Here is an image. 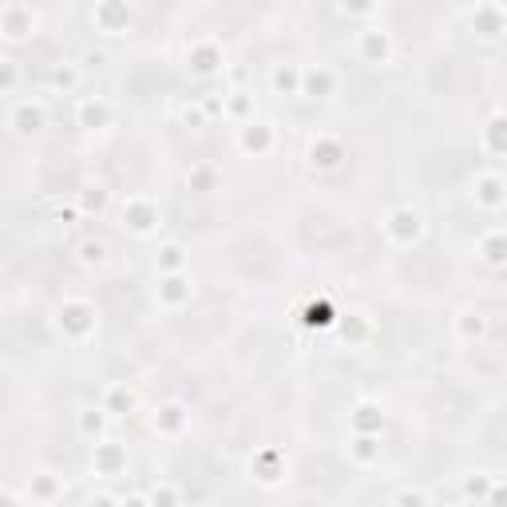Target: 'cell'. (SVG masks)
<instances>
[{
  "label": "cell",
  "mask_w": 507,
  "mask_h": 507,
  "mask_svg": "<svg viewBox=\"0 0 507 507\" xmlns=\"http://www.w3.org/2000/svg\"><path fill=\"white\" fill-rule=\"evenodd\" d=\"M349 456H353V463H361V468L376 463V460H381V436H353Z\"/></svg>",
  "instance_id": "cell-22"
},
{
  "label": "cell",
  "mask_w": 507,
  "mask_h": 507,
  "mask_svg": "<svg viewBox=\"0 0 507 507\" xmlns=\"http://www.w3.org/2000/svg\"><path fill=\"white\" fill-rule=\"evenodd\" d=\"M16 80H20L16 60H0V92H13V88H16Z\"/></svg>",
  "instance_id": "cell-33"
},
{
  "label": "cell",
  "mask_w": 507,
  "mask_h": 507,
  "mask_svg": "<svg viewBox=\"0 0 507 507\" xmlns=\"http://www.w3.org/2000/svg\"><path fill=\"white\" fill-rule=\"evenodd\" d=\"M472 199H476L483 210H500L503 207V175L500 171H483V175H476V182H472Z\"/></svg>",
  "instance_id": "cell-10"
},
{
  "label": "cell",
  "mask_w": 507,
  "mask_h": 507,
  "mask_svg": "<svg viewBox=\"0 0 507 507\" xmlns=\"http://www.w3.org/2000/svg\"><path fill=\"white\" fill-rule=\"evenodd\" d=\"M103 202H107V187L103 182H88V187L80 190V199H75V207H80V214H100L103 210Z\"/></svg>",
  "instance_id": "cell-27"
},
{
  "label": "cell",
  "mask_w": 507,
  "mask_h": 507,
  "mask_svg": "<svg viewBox=\"0 0 507 507\" xmlns=\"http://www.w3.org/2000/svg\"><path fill=\"white\" fill-rule=\"evenodd\" d=\"M107 416L103 408H80V413H75V428H80V436H88V440H95V444H100L103 440V433H107Z\"/></svg>",
  "instance_id": "cell-17"
},
{
  "label": "cell",
  "mask_w": 507,
  "mask_h": 507,
  "mask_svg": "<svg viewBox=\"0 0 507 507\" xmlns=\"http://www.w3.org/2000/svg\"><path fill=\"white\" fill-rule=\"evenodd\" d=\"M393 507H428V495L420 488H401L393 495Z\"/></svg>",
  "instance_id": "cell-31"
},
{
  "label": "cell",
  "mask_w": 507,
  "mask_h": 507,
  "mask_svg": "<svg viewBox=\"0 0 507 507\" xmlns=\"http://www.w3.org/2000/svg\"><path fill=\"white\" fill-rule=\"evenodd\" d=\"M28 495L36 503H56L63 495V476H56V472H36L28 483Z\"/></svg>",
  "instance_id": "cell-15"
},
{
  "label": "cell",
  "mask_w": 507,
  "mask_h": 507,
  "mask_svg": "<svg viewBox=\"0 0 507 507\" xmlns=\"http://www.w3.org/2000/svg\"><path fill=\"white\" fill-rule=\"evenodd\" d=\"M107 123H112V103L107 100H83L80 103V127H88V132H103Z\"/></svg>",
  "instance_id": "cell-18"
},
{
  "label": "cell",
  "mask_w": 507,
  "mask_h": 507,
  "mask_svg": "<svg viewBox=\"0 0 507 507\" xmlns=\"http://www.w3.org/2000/svg\"><path fill=\"white\" fill-rule=\"evenodd\" d=\"M202 112H207V115H222V103L214 100V95H207V100H202Z\"/></svg>",
  "instance_id": "cell-35"
},
{
  "label": "cell",
  "mask_w": 507,
  "mask_h": 507,
  "mask_svg": "<svg viewBox=\"0 0 507 507\" xmlns=\"http://www.w3.org/2000/svg\"><path fill=\"white\" fill-rule=\"evenodd\" d=\"M483 333H488V317H483L480 309H460L456 314V337L460 341H483Z\"/></svg>",
  "instance_id": "cell-19"
},
{
  "label": "cell",
  "mask_w": 507,
  "mask_h": 507,
  "mask_svg": "<svg viewBox=\"0 0 507 507\" xmlns=\"http://www.w3.org/2000/svg\"><path fill=\"white\" fill-rule=\"evenodd\" d=\"M385 239L393 246H413L424 239V214H420L416 207H393L385 214Z\"/></svg>",
  "instance_id": "cell-2"
},
{
  "label": "cell",
  "mask_w": 507,
  "mask_h": 507,
  "mask_svg": "<svg viewBox=\"0 0 507 507\" xmlns=\"http://www.w3.org/2000/svg\"><path fill=\"white\" fill-rule=\"evenodd\" d=\"M75 258H80L83 266H107V242L103 239H83L80 246H75Z\"/></svg>",
  "instance_id": "cell-24"
},
{
  "label": "cell",
  "mask_w": 507,
  "mask_h": 507,
  "mask_svg": "<svg viewBox=\"0 0 507 507\" xmlns=\"http://www.w3.org/2000/svg\"><path fill=\"white\" fill-rule=\"evenodd\" d=\"M341 159H345L341 139H333V135H314V139H309V167H317V171H337Z\"/></svg>",
  "instance_id": "cell-9"
},
{
  "label": "cell",
  "mask_w": 507,
  "mask_h": 507,
  "mask_svg": "<svg viewBox=\"0 0 507 507\" xmlns=\"http://www.w3.org/2000/svg\"><path fill=\"white\" fill-rule=\"evenodd\" d=\"M0 24H5V36L8 40H24L36 32V13L24 5H8V8H0Z\"/></svg>",
  "instance_id": "cell-12"
},
{
  "label": "cell",
  "mask_w": 507,
  "mask_h": 507,
  "mask_svg": "<svg viewBox=\"0 0 507 507\" xmlns=\"http://www.w3.org/2000/svg\"><path fill=\"white\" fill-rule=\"evenodd\" d=\"M0 507H20V503H16V495H8V492H0Z\"/></svg>",
  "instance_id": "cell-37"
},
{
  "label": "cell",
  "mask_w": 507,
  "mask_h": 507,
  "mask_svg": "<svg viewBox=\"0 0 507 507\" xmlns=\"http://www.w3.org/2000/svg\"><path fill=\"white\" fill-rule=\"evenodd\" d=\"M488 507H503V488H500V483L488 492Z\"/></svg>",
  "instance_id": "cell-36"
},
{
  "label": "cell",
  "mask_w": 507,
  "mask_h": 507,
  "mask_svg": "<svg viewBox=\"0 0 507 507\" xmlns=\"http://www.w3.org/2000/svg\"><path fill=\"white\" fill-rule=\"evenodd\" d=\"M187 182H190V190H199V194H210V190H219V167L214 163H190L187 171Z\"/></svg>",
  "instance_id": "cell-20"
},
{
  "label": "cell",
  "mask_w": 507,
  "mask_h": 507,
  "mask_svg": "<svg viewBox=\"0 0 507 507\" xmlns=\"http://www.w3.org/2000/svg\"><path fill=\"white\" fill-rule=\"evenodd\" d=\"M151 424H155L159 436L179 440V436H187V428H190V413H187V405H179V401H163L151 413Z\"/></svg>",
  "instance_id": "cell-5"
},
{
  "label": "cell",
  "mask_w": 507,
  "mask_h": 507,
  "mask_svg": "<svg viewBox=\"0 0 507 507\" xmlns=\"http://www.w3.org/2000/svg\"><path fill=\"white\" fill-rule=\"evenodd\" d=\"M120 507H147V495H123V500H115Z\"/></svg>",
  "instance_id": "cell-34"
},
{
  "label": "cell",
  "mask_w": 507,
  "mask_h": 507,
  "mask_svg": "<svg viewBox=\"0 0 507 507\" xmlns=\"http://www.w3.org/2000/svg\"><path fill=\"white\" fill-rule=\"evenodd\" d=\"M187 250H182L179 242H167L163 250H159L155 258V266H159V274H182V266H187V258H182Z\"/></svg>",
  "instance_id": "cell-25"
},
{
  "label": "cell",
  "mask_w": 507,
  "mask_h": 507,
  "mask_svg": "<svg viewBox=\"0 0 507 507\" xmlns=\"http://www.w3.org/2000/svg\"><path fill=\"white\" fill-rule=\"evenodd\" d=\"M127 468V452L120 444H112V440H100L92 452V472L95 476H120Z\"/></svg>",
  "instance_id": "cell-11"
},
{
  "label": "cell",
  "mask_w": 507,
  "mask_h": 507,
  "mask_svg": "<svg viewBox=\"0 0 507 507\" xmlns=\"http://www.w3.org/2000/svg\"><path fill=\"white\" fill-rule=\"evenodd\" d=\"M357 52L365 63H388V56H393V36L385 28H365V32H357Z\"/></svg>",
  "instance_id": "cell-8"
},
{
  "label": "cell",
  "mask_w": 507,
  "mask_h": 507,
  "mask_svg": "<svg viewBox=\"0 0 507 507\" xmlns=\"http://www.w3.org/2000/svg\"><path fill=\"white\" fill-rule=\"evenodd\" d=\"M8 127H13L16 135H36L40 127H44V103L40 100L13 103V112H8Z\"/></svg>",
  "instance_id": "cell-7"
},
{
  "label": "cell",
  "mask_w": 507,
  "mask_h": 507,
  "mask_svg": "<svg viewBox=\"0 0 507 507\" xmlns=\"http://www.w3.org/2000/svg\"><path fill=\"white\" fill-rule=\"evenodd\" d=\"M135 401H139L135 388H132V385H123V381H115V385H107V388H103L100 408H103L107 416H123V413H132V408H135Z\"/></svg>",
  "instance_id": "cell-14"
},
{
  "label": "cell",
  "mask_w": 507,
  "mask_h": 507,
  "mask_svg": "<svg viewBox=\"0 0 507 507\" xmlns=\"http://www.w3.org/2000/svg\"><path fill=\"white\" fill-rule=\"evenodd\" d=\"M269 83H274L278 95H301V68L297 63H278Z\"/></svg>",
  "instance_id": "cell-21"
},
{
  "label": "cell",
  "mask_w": 507,
  "mask_h": 507,
  "mask_svg": "<svg viewBox=\"0 0 507 507\" xmlns=\"http://www.w3.org/2000/svg\"><path fill=\"white\" fill-rule=\"evenodd\" d=\"M147 507H182V492L171 480H159L155 488L147 492Z\"/></svg>",
  "instance_id": "cell-23"
},
{
  "label": "cell",
  "mask_w": 507,
  "mask_h": 507,
  "mask_svg": "<svg viewBox=\"0 0 507 507\" xmlns=\"http://www.w3.org/2000/svg\"><path fill=\"white\" fill-rule=\"evenodd\" d=\"M190 63H194V72L210 75V72H219V63H222V52L214 48V44H194V52H190Z\"/></svg>",
  "instance_id": "cell-26"
},
{
  "label": "cell",
  "mask_w": 507,
  "mask_h": 507,
  "mask_svg": "<svg viewBox=\"0 0 507 507\" xmlns=\"http://www.w3.org/2000/svg\"><path fill=\"white\" fill-rule=\"evenodd\" d=\"M385 413L376 405H357L353 408V436H381Z\"/></svg>",
  "instance_id": "cell-16"
},
{
  "label": "cell",
  "mask_w": 507,
  "mask_h": 507,
  "mask_svg": "<svg viewBox=\"0 0 507 507\" xmlns=\"http://www.w3.org/2000/svg\"><path fill=\"white\" fill-rule=\"evenodd\" d=\"M56 326H60V333L68 341H88L95 333V326H100V314H95L92 301L68 297V301H60L56 306Z\"/></svg>",
  "instance_id": "cell-1"
},
{
  "label": "cell",
  "mask_w": 507,
  "mask_h": 507,
  "mask_svg": "<svg viewBox=\"0 0 507 507\" xmlns=\"http://www.w3.org/2000/svg\"><path fill=\"white\" fill-rule=\"evenodd\" d=\"M75 80H80V72H75V63L72 60H60L56 63V72H52V88H63V92H72L75 88Z\"/></svg>",
  "instance_id": "cell-29"
},
{
  "label": "cell",
  "mask_w": 507,
  "mask_h": 507,
  "mask_svg": "<svg viewBox=\"0 0 507 507\" xmlns=\"http://www.w3.org/2000/svg\"><path fill=\"white\" fill-rule=\"evenodd\" d=\"M159 222H163V214H159L155 199H147V194H127L123 199V226L139 239H151V234L159 230Z\"/></svg>",
  "instance_id": "cell-3"
},
{
  "label": "cell",
  "mask_w": 507,
  "mask_h": 507,
  "mask_svg": "<svg viewBox=\"0 0 507 507\" xmlns=\"http://www.w3.org/2000/svg\"><path fill=\"white\" fill-rule=\"evenodd\" d=\"M495 488V480H492V472H476V480H463V492L468 495H476V500H483Z\"/></svg>",
  "instance_id": "cell-30"
},
{
  "label": "cell",
  "mask_w": 507,
  "mask_h": 507,
  "mask_svg": "<svg viewBox=\"0 0 507 507\" xmlns=\"http://www.w3.org/2000/svg\"><path fill=\"white\" fill-rule=\"evenodd\" d=\"M500 132H503V115H492V123H488V132H483V147L492 151V155H500Z\"/></svg>",
  "instance_id": "cell-32"
},
{
  "label": "cell",
  "mask_w": 507,
  "mask_h": 507,
  "mask_svg": "<svg viewBox=\"0 0 507 507\" xmlns=\"http://www.w3.org/2000/svg\"><path fill=\"white\" fill-rule=\"evenodd\" d=\"M337 92V75H333L326 63H317V68H301V95H309V100H326V95Z\"/></svg>",
  "instance_id": "cell-13"
},
{
  "label": "cell",
  "mask_w": 507,
  "mask_h": 507,
  "mask_svg": "<svg viewBox=\"0 0 507 507\" xmlns=\"http://www.w3.org/2000/svg\"><path fill=\"white\" fill-rule=\"evenodd\" d=\"M274 127L269 123H242L239 127V151L242 155H254V159H262V155H269V151H274Z\"/></svg>",
  "instance_id": "cell-6"
},
{
  "label": "cell",
  "mask_w": 507,
  "mask_h": 507,
  "mask_svg": "<svg viewBox=\"0 0 507 507\" xmlns=\"http://www.w3.org/2000/svg\"><path fill=\"white\" fill-rule=\"evenodd\" d=\"M503 230H492V234H483V242H480V254H483V262H488L492 269H500L503 266Z\"/></svg>",
  "instance_id": "cell-28"
},
{
  "label": "cell",
  "mask_w": 507,
  "mask_h": 507,
  "mask_svg": "<svg viewBox=\"0 0 507 507\" xmlns=\"http://www.w3.org/2000/svg\"><path fill=\"white\" fill-rule=\"evenodd\" d=\"M194 297V282L187 278V269L182 274H159V286H155V301L171 314H179V309H187Z\"/></svg>",
  "instance_id": "cell-4"
}]
</instances>
